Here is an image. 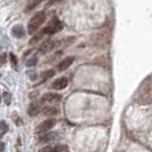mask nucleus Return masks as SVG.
<instances>
[{
    "instance_id": "obj_1",
    "label": "nucleus",
    "mask_w": 152,
    "mask_h": 152,
    "mask_svg": "<svg viewBox=\"0 0 152 152\" xmlns=\"http://www.w3.org/2000/svg\"><path fill=\"white\" fill-rule=\"evenodd\" d=\"M45 21H46L45 12H39V13H37L36 15L31 18L29 24H28V32L30 34L37 33L38 30L40 29V26L45 23Z\"/></svg>"
},
{
    "instance_id": "obj_2",
    "label": "nucleus",
    "mask_w": 152,
    "mask_h": 152,
    "mask_svg": "<svg viewBox=\"0 0 152 152\" xmlns=\"http://www.w3.org/2000/svg\"><path fill=\"white\" fill-rule=\"evenodd\" d=\"M62 28H63V24L61 23V21L57 17H53L50 23L42 30V34H54V33H57L58 31L62 30Z\"/></svg>"
},
{
    "instance_id": "obj_3",
    "label": "nucleus",
    "mask_w": 152,
    "mask_h": 152,
    "mask_svg": "<svg viewBox=\"0 0 152 152\" xmlns=\"http://www.w3.org/2000/svg\"><path fill=\"white\" fill-rule=\"evenodd\" d=\"M61 101V95L58 94H53V93H48L45 94L41 99H40V105H50L54 103H57Z\"/></svg>"
},
{
    "instance_id": "obj_4",
    "label": "nucleus",
    "mask_w": 152,
    "mask_h": 152,
    "mask_svg": "<svg viewBox=\"0 0 152 152\" xmlns=\"http://www.w3.org/2000/svg\"><path fill=\"white\" fill-rule=\"evenodd\" d=\"M56 124V120L55 119H48V120H45L41 124H39L36 128V134H45L48 130H50L55 126Z\"/></svg>"
},
{
    "instance_id": "obj_5",
    "label": "nucleus",
    "mask_w": 152,
    "mask_h": 152,
    "mask_svg": "<svg viewBox=\"0 0 152 152\" xmlns=\"http://www.w3.org/2000/svg\"><path fill=\"white\" fill-rule=\"evenodd\" d=\"M57 41H55V40H50V39H48V40H46L44 41L40 47H39V52L41 54H46V53H49V52H52L54 50L55 48H57Z\"/></svg>"
},
{
    "instance_id": "obj_6",
    "label": "nucleus",
    "mask_w": 152,
    "mask_h": 152,
    "mask_svg": "<svg viewBox=\"0 0 152 152\" xmlns=\"http://www.w3.org/2000/svg\"><path fill=\"white\" fill-rule=\"evenodd\" d=\"M75 62V57H71V56H69V57H65V58H63L60 63H58V65H57V69H58V71H65L66 69H69L71 66V64Z\"/></svg>"
},
{
    "instance_id": "obj_7",
    "label": "nucleus",
    "mask_w": 152,
    "mask_h": 152,
    "mask_svg": "<svg viewBox=\"0 0 152 152\" xmlns=\"http://www.w3.org/2000/svg\"><path fill=\"white\" fill-rule=\"evenodd\" d=\"M68 84H69V81L66 78H58V79H56L53 83L52 87H53L54 89H56V91H61V89L66 88V87H68Z\"/></svg>"
},
{
    "instance_id": "obj_8",
    "label": "nucleus",
    "mask_w": 152,
    "mask_h": 152,
    "mask_svg": "<svg viewBox=\"0 0 152 152\" xmlns=\"http://www.w3.org/2000/svg\"><path fill=\"white\" fill-rule=\"evenodd\" d=\"M41 110H42V107H41V105L39 103H31L29 109H28V113L31 117H34V115L40 113Z\"/></svg>"
},
{
    "instance_id": "obj_9",
    "label": "nucleus",
    "mask_w": 152,
    "mask_h": 152,
    "mask_svg": "<svg viewBox=\"0 0 152 152\" xmlns=\"http://www.w3.org/2000/svg\"><path fill=\"white\" fill-rule=\"evenodd\" d=\"M12 34L15 37V38H22L23 36L25 34V30L22 25H15L13 29H12Z\"/></svg>"
},
{
    "instance_id": "obj_10",
    "label": "nucleus",
    "mask_w": 152,
    "mask_h": 152,
    "mask_svg": "<svg viewBox=\"0 0 152 152\" xmlns=\"http://www.w3.org/2000/svg\"><path fill=\"white\" fill-rule=\"evenodd\" d=\"M41 1H42V0H29L28 6H26V8H25V12H30V10H32V9H34Z\"/></svg>"
},
{
    "instance_id": "obj_11",
    "label": "nucleus",
    "mask_w": 152,
    "mask_h": 152,
    "mask_svg": "<svg viewBox=\"0 0 152 152\" xmlns=\"http://www.w3.org/2000/svg\"><path fill=\"white\" fill-rule=\"evenodd\" d=\"M46 135L39 138V142H47V141H50L56 137V133H45Z\"/></svg>"
},
{
    "instance_id": "obj_12",
    "label": "nucleus",
    "mask_w": 152,
    "mask_h": 152,
    "mask_svg": "<svg viewBox=\"0 0 152 152\" xmlns=\"http://www.w3.org/2000/svg\"><path fill=\"white\" fill-rule=\"evenodd\" d=\"M54 75H55V71H54V70H47V71L41 73V78H42L44 80H47V79L52 78Z\"/></svg>"
},
{
    "instance_id": "obj_13",
    "label": "nucleus",
    "mask_w": 152,
    "mask_h": 152,
    "mask_svg": "<svg viewBox=\"0 0 152 152\" xmlns=\"http://www.w3.org/2000/svg\"><path fill=\"white\" fill-rule=\"evenodd\" d=\"M9 60H10V63H12V66L14 70H17V58L16 56L13 53L9 54Z\"/></svg>"
},
{
    "instance_id": "obj_14",
    "label": "nucleus",
    "mask_w": 152,
    "mask_h": 152,
    "mask_svg": "<svg viewBox=\"0 0 152 152\" xmlns=\"http://www.w3.org/2000/svg\"><path fill=\"white\" fill-rule=\"evenodd\" d=\"M37 63H38V57L33 56V57H31L30 60L26 61V65H28V66H36Z\"/></svg>"
},
{
    "instance_id": "obj_15",
    "label": "nucleus",
    "mask_w": 152,
    "mask_h": 152,
    "mask_svg": "<svg viewBox=\"0 0 152 152\" xmlns=\"http://www.w3.org/2000/svg\"><path fill=\"white\" fill-rule=\"evenodd\" d=\"M66 149L68 148L65 145H56V146L52 148V151L50 152H62V151H65Z\"/></svg>"
},
{
    "instance_id": "obj_16",
    "label": "nucleus",
    "mask_w": 152,
    "mask_h": 152,
    "mask_svg": "<svg viewBox=\"0 0 152 152\" xmlns=\"http://www.w3.org/2000/svg\"><path fill=\"white\" fill-rule=\"evenodd\" d=\"M42 36H44V34H42V32H41V33H38V32H37V33H36V36H34V37H33V38L30 40V45H33V44H36V42L38 41L39 39H41V37H42Z\"/></svg>"
},
{
    "instance_id": "obj_17",
    "label": "nucleus",
    "mask_w": 152,
    "mask_h": 152,
    "mask_svg": "<svg viewBox=\"0 0 152 152\" xmlns=\"http://www.w3.org/2000/svg\"><path fill=\"white\" fill-rule=\"evenodd\" d=\"M0 130L2 133H7L8 132V125L4 120H0Z\"/></svg>"
},
{
    "instance_id": "obj_18",
    "label": "nucleus",
    "mask_w": 152,
    "mask_h": 152,
    "mask_svg": "<svg viewBox=\"0 0 152 152\" xmlns=\"http://www.w3.org/2000/svg\"><path fill=\"white\" fill-rule=\"evenodd\" d=\"M4 99H5V102H6V104H10V101H12V99H10V94L9 93H4Z\"/></svg>"
},
{
    "instance_id": "obj_19",
    "label": "nucleus",
    "mask_w": 152,
    "mask_h": 152,
    "mask_svg": "<svg viewBox=\"0 0 152 152\" xmlns=\"http://www.w3.org/2000/svg\"><path fill=\"white\" fill-rule=\"evenodd\" d=\"M55 113H57V109H54V107H52V109L46 110V114H47V115H52V114H55Z\"/></svg>"
},
{
    "instance_id": "obj_20",
    "label": "nucleus",
    "mask_w": 152,
    "mask_h": 152,
    "mask_svg": "<svg viewBox=\"0 0 152 152\" xmlns=\"http://www.w3.org/2000/svg\"><path fill=\"white\" fill-rule=\"evenodd\" d=\"M64 0H49L48 2V6H53V5H56V4H60V2H63Z\"/></svg>"
},
{
    "instance_id": "obj_21",
    "label": "nucleus",
    "mask_w": 152,
    "mask_h": 152,
    "mask_svg": "<svg viewBox=\"0 0 152 152\" xmlns=\"http://www.w3.org/2000/svg\"><path fill=\"white\" fill-rule=\"evenodd\" d=\"M52 151V146H45L42 149H40L39 152H50Z\"/></svg>"
},
{
    "instance_id": "obj_22",
    "label": "nucleus",
    "mask_w": 152,
    "mask_h": 152,
    "mask_svg": "<svg viewBox=\"0 0 152 152\" xmlns=\"http://www.w3.org/2000/svg\"><path fill=\"white\" fill-rule=\"evenodd\" d=\"M4 151H5V144H4V142L0 141V152H4Z\"/></svg>"
},
{
    "instance_id": "obj_23",
    "label": "nucleus",
    "mask_w": 152,
    "mask_h": 152,
    "mask_svg": "<svg viewBox=\"0 0 152 152\" xmlns=\"http://www.w3.org/2000/svg\"><path fill=\"white\" fill-rule=\"evenodd\" d=\"M6 62V55H1L0 56V63H5Z\"/></svg>"
},
{
    "instance_id": "obj_24",
    "label": "nucleus",
    "mask_w": 152,
    "mask_h": 152,
    "mask_svg": "<svg viewBox=\"0 0 152 152\" xmlns=\"http://www.w3.org/2000/svg\"><path fill=\"white\" fill-rule=\"evenodd\" d=\"M0 101H1V99H0Z\"/></svg>"
},
{
    "instance_id": "obj_25",
    "label": "nucleus",
    "mask_w": 152,
    "mask_h": 152,
    "mask_svg": "<svg viewBox=\"0 0 152 152\" xmlns=\"http://www.w3.org/2000/svg\"><path fill=\"white\" fill-rule=\"evenodd\" d=\"M0 137H1V135H0Z\"/></svg>"
}]
</instances>
